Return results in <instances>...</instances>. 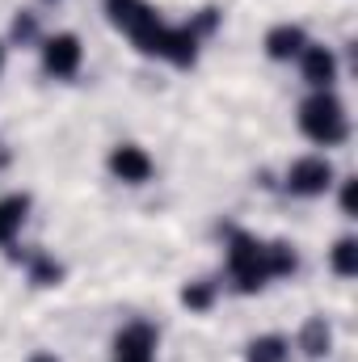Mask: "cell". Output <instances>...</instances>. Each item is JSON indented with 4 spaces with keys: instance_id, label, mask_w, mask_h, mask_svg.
I'll return each instance as SVG.
<instances>
[{
    "instance_id": "obj_1",
    "label": "cell",
    "mask_w": 358,
    "mask_h": 362,
    "mask_svg": "<svg viewBox=\"0 0 358 362\" xmlns=\"http://www.w3.org/2000/svg\"><path fill=\"white\" fill-rule=\"evenodd\" d=\"M105 13H110V21H114L118 30H127V34L135 38L139 51H148V55H165V59H173L178 68L194 64V55H198V38H194L190 25H181V30L165 25L144 0H105Z\"/></svg>"
},
{
    "instance_id": "obj_2",
    "label": "cell",
    "mask_w": 358,
    "mask_h": 362,
    "mask_svg": "<svg viewBox=\"0 0 358 362\" xmlns=\"http://www.w3.org/2000/svg\"><path fill=\"white\" fill-rule=\"evenodd\" d=\"M228 266H232V278L241 282V291H258V286H266L274 274L295 270V253L287 245H262L253 236H232Z\"/></svg>"
},
{
    "instance_id": "obj_8",
    "label": "cell",
    "mask_w": 358,
    "mask_h": 362,
    "mask_svg": "<svg viewBox=\"0 0 358 362\" xmlns=\"http://www.w3.org/2000/svg\"><path fill=\"white\" fill-rule=\"evenodd\" d=\"M304 76H308V85L325 89V85L337 76V59H333V51H325V47H308V51H304Z\"/></svg>"
},
{
    "instance_id": "obj_4",
    "label": "cell",
    "mask_w": 358,
    "mask_h": 362,
    "mask_svg": "<svg viewBox=\"0 0 358 362\" xmlns=\"http://www.w3.org/2000/svg\"><path fill=\"white\" fill-rule=\"evenodd\" d=\"M287 185H291L295 194H325V189L333 185V165H329L325 156H304V160L291 165Z\"/></svg>"
},
{
    "instance_id": "obj_15",
    "label": "cell",
    "mask_w": 358,
    "mask_h": 362,
    "mask_svg": "<svg viewBox=\"0 0 358 362\" xmlns=\"http://www.w3.org/2000/svg\"><path fill=\"white\" fill-rule=\"evenodd\" d=\"M34 278H38L42 286H51V282L59 278V266H51V262H38V266H34Z\"/></svg>"
},
{
    "instance_id": "obj_11",
    "label": "cell",
    "mask_w": 358,
    "mask_h": 362,
    "mask_svg": "<svg viewBox=\"0 0 358 362\" xmlns=\"http://www.w3.org/2000/svg\"><path fill=\"white\" fill-rule=\"evenodd\" d=\"M287 358V341L282 337H262L249 346V362H282Z\"/></svg>"
},
{
    "instance_id": "obj_9",
    "label": "cell",
    "mask_w": 358,
    "mask_h": 362,
    "mask_svg": "<svg viewBox=\"0 0 358 362\" xmlns=\"http://www.w3.org/2000/svg\"><path fill=\"white\" fill-rule=\"evenodd\" d=\"M25 211H30V198H25V194L0 198V245H13V236H17L21 223H25Z\"/></svg>"
},
{
    "instance_id": "obj_17",
    "label": "cell",
    "mask_w": 358,
    "mask_h": 362,
    "mask_svg": "<svg viewBox=\"0 0 358 362\" xmlns=\"http://www.w3.org/2000/svg\"><path fill=\"white\" fill-rule=\"evenodd\" d=\"M34 362H55V358H51V354H42V358H34Z\"/></svg>"
},
{
    "instance_id": "obj_5",
    "label": "cell",
    "mask_w": 358,
    "mask_h": 362,
    "mask_svg": "<svg viewBox=\"0 0 358 362\" xmlns=\"http://www.w3.org/2000/svg\"><path fill=\"white\" fill-rule=\"evenodd\" d=\"M156 350V333L148 325H127L114 341V362H152Z\"/></svg>"
},
{
    "instance_id": "obj_10",
    "label": "cell",
    "mask_w": 358,
    "mask_h": 362,
    "mask_svg": "<svg viewBox=\"0 0 358 362\" xmlns=\"http://www.w3.org/2000/svg\"><path fill=\"white\" fill-rule=\"evenodd\" d=\"M308 42H304V30L299 25H278V30H270L266 34V51L274 59H291V55H299Z\"/></svg>"
},
{
    "instance_id": "obj_18",
    "label": "cell",
    "mask_w": 358,
    "mask_h": 362,
    "mask_svg": "<svg viewBox=\"0 0 358 362\" xmlns=\"http://www.w3.org/2000/svg\"><path fill=\"white\" fill-rule=\"evenodd\" d=\"M0 68H4V51H0Z\"/></svg>"
},
{
    "instance_id": "obj_3",
    "label": "cell",
    "mask_w": 358,
    "mask_h": 362,
    "mask_svg": "<svg viewBox=\"0 0 358 362\" xmlns=\"http://www.w3.org/2000/svg\"><path fill=\"white\" fill-rule=\"evenodd\" d=\"M299 127H304V135L308 139H316V144H342L346 139V110H342V101L333 97V93H316V97H308L304 101V110H299Z\"/></svg>"
},
{
    "instance_id": "obj_14",
    "label": "cell",
    "mask_w": 358,
    "mask_h": 362,
    "mask_svg": "<svg viewBox=\"0 0 358 362\" xmlns=\"http://www.w3.org/2000/svg\"><path fill=\"white\" fill-rule=\"evenodd\" d=\"M190 308H207L211 303V286H185V295H181Z\"/></svg>"
},
{
    "instance_id": "obj_6",
    "label": "cell",
    "mask_w": 358,
    "mask_h": 362,
    "mask_svg": "<svg viewBox=\"0 0 358 362\" xmlns=\"http://www.w3.org/2000/svg\"><path fill=\"white\" fill-rule=\"evenodd\" d=\"M42 64H47L51 76H76V68H81V42L72 34H55L42 47Z\"/></svg>"
},
{
    "instance_id": "obj_7",
    "label": "cell",
    "mask_w": 358,
    "mask_h": 362,
    "mask_svg": "<svg viewBox=\"0 0 358 362\" xmlns=\"http://www.w3.org/2000/svg\"><path fill=\"white\" fill-rule=\"evenodd\" d=\"M110 169H114L122 181H131V185H139V181L152 177V160H148V152H144V148H135V144H122V148H114V156H110Z\"/></svg>"
},
{
    "instance_id": "obj_13",
    "label": "cell",
    "mask_w": 358,
    "mask_h": 362,
    "mask_svg": "<svg viewBox=\"0 0 358 362\" xmlns=\"http://www.w3.org/2000/svg\"><path fill=\"white\" fill-rule=\"evenodd\" d=\"M304 350H308L312 358L329 350V325H325V320H308V329H304Z\"/></svg>"
},
{
    "instance_id": "obj_16",
    "label": "cell",
    "mask_w": 358,
    "mask_h": 362,
    "mask_svg": "<svg viewBox=\"0 0 358 362\" xmlns=\"http://www.w3.org/2000/svg\"><path fill=\"white\" fill-rule=\"evenodd\" d=\"M342 206L354 211V181H346V189H342Z\"/></svg>"
},
{
    "instance_id": "obj_12",
    "label": "cell",
    "mask_w": 358,
    "mask_h": 362,
    "mask_svg": "<svg viewBox=\"0 0 358 362\" xmlns=\"http://www.w3.org/2000/svg\"><path fill=\"white\" fill-rule=\"evenodd\" d=\"M333 270L346 274V278L358 274V240H350V236H346V240H337V249H333Z\"/></svg>"
}]
</instances>
